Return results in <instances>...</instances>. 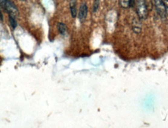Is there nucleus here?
<instances>
[{
  "instance_id": "6",
  "label": "nucleus",
  "mask_w": 168,
  "mask_h": 128,
  "mask_svg": "<svg viewBox=\"0 0 168 128\" xmlns=\"http://www.w3.org/2000/svg\"><path fill=\"white\" fill-rule=\"evenodd\" d=\"M58 30H59V33H60L61 34L66 35V33H67L68 28L65 24H63V23H59V24H58Z\"/></svg>"
},
{
  "instance_id": "12",
  "label": "nucleus",
  "mask_w": 168,
  "mask_h": 128,
  "mask_svg": "<svg viewBox=\"0 0 168 128\" xmlns=\"http://www.w3.org/2000/svg\"><path fill=\"white\" fill-rule=\"evenodd\" d=\"M135 0H128V5H129L130 7H133L135 5Z\"/></svg>"
},
{
  "instance_id": "4",
  "label": "nucleus",
  "mask_w": 168,
  "mask_h": 128,
  "mask_svg": "<svg viewBox=\"0 0 168 128\" xmlns=\"http://www.w3.org/2000/svg\"><path fill=\"white\" fill-rule=\"evenodd\" d=\"M87 13H88V8L86 4L83 3L81 5L80 8H79V19L81 21H83L86 18V16H87Z\"/></svg>"
},
{
  "instance_id": "13",
  "label": "nucleus",
  "mask_w": 168,
  "mask_h": 128,
  "mask_svg": "<svg viewBox=\"0 0 168 128\" xmlns=\"http://www.w3.org/2000/svg\"><path fill=\"white\" fill-rule=\"evenodd\" d=\"M0 20H2V13H1V11H0Z\"/></svg>"
},
{
  "instance_id": "7",
  "label": "nucleus",
  "mask_w": 168,
  "mask_h": 128,
  "mask_svg": "<svg viewBox=\"0 0 168 128\" xmlns=\"http://www.w3.org/2000/svg\"><path fill=\"white\" fill-rule=\"evenodd\" d=\"M9 23H10V26L13 27V29H15L17 26V20H16V17L12 16H9Z\"/></svg>"
},
{
  "instance_id": "2",
  "label": "nucleus",
  "mask_w": 168,
  "mask_h": 128,
  "mask_svg": "<svg viewBox=\"0 0 168 128\" xmlns=\"http://www.w3.org/2000/svg\"><path fill=\"white\" fill-rule=\"evenodd\" d=\"M5 10L9 13V16H14L17 18L19 16V11L14 2L12 0H6V9Z\"/></svg>"
},
{
  "instance_id": "9",
  "label": "nucleus",
  "mask_w": 168,
  "mask_h": 128,
  "mask_svg": "<svg viewBox=\"0 0 168 128\" xmlns=\"http://www.w3.org/2000/svg\"><path fill=\"white\" fill-rule=\"evenodd\" d=\"M99 5H100V0H95L94 1V3H93V11L94 13H96L99 8Z\"/></svg>"
},
{
  "instance_id": "5",
  "label": "nucleus",
  "mask_w": 168,
  "mask_h": 128,
  "mask_svg": "<svg viewBox=\"0 0 168 128\" xmlns=\"http://www.w3.org/2000/svg\"><path fill=\"white\" fill-rule=\"evenodd\" d=\"M70 11H71L72 16L73 18H75L77 15L76 1V0H71V2H70Z\"/></svg>"
},
{
  "instance_id": "11",
  "label": "nucleus",
  "mask_w": 168,
  "mask_h": 128,
  "mask_svg": "<svg viewBox=\"0 0 168 128\" xmlns=\"http://www.w3.org/2000/svg\"><path fill=\"white\" fill-rule=\"evenodd\" d=\"M6 0H0V7L2 9H6Z\"/></svg>"
},
{
  "instance_id": "3",
  "label": "nucleus",
  "mask_w": 168,
  "mask_h": 128,
  "mask_svg": "<svg viewBox=\"0 0 168 128\" xmlns=\"http://www.w3.org/2000/svg\"><path fill=\"white\" fill-rule=\"evenodd\" d=\"M154 5H155L156 9H157V13L160 15L162 19H166V11H165L164 5L163 0H153Z\"/></svg>"
},
{
  "instance_id": "1",
  "label": "nucleus",
  "mask_w": 168,
  "mask_h": 128,
  "mask_svg": "<svg viewBox=\"0 0 168 128\" xmlns=\"http://www.w3.org/2000/svg\"><path fill=\"white\" fill-rule=\"evenodd\" d=\"M136 11H137L139 17L142 20L146 19V17L148 16V8H147V5H146L144 0H139L137 7H136Z\"/></svg>"
},
{
  "instance_id": "10",
  "label": "nucleus",
  "mask_w": 168,
  "mask_h": 128,
  "mask_svg": "<svg viewBox=\"0 0 168 128\" xmlns=\"http://www.w3.org/2000/svg\"><path fill=\"white\" fill-rule=\"evenodd\" d=\"M163 5H164L166 14L168 16V0H163Z\"/></svg>"
},
{
  "instance_id": "8",
  "label": "nucleus",
  "mask_w": 168,
  "mask_h": 128,
  "mask_svg": "<svg viewBox=\"0 0 168 128\" xmlns=\"http://www.w3.org/2000/svg\"><path fill=\"white\" fill-rule=\"evenodd\" d=\"M119 3L122 8H127L129 6L128 5V0H119Z\"/></svg>"
},
{
  "instance_id": "14",
  "label": "nucleus",
  "mask_w": 168,
  "mask_h": 128,
  "mask_svg": "<svg viewBox=\"0 0 168 128\" xmlns=\"http://www.w3.org/2000/svg\"><path fill=\"white\" fill-rule=\"evenodd\" d=\"M21 1H25V0H21Z\"/></svg>"
}]
</instances>
